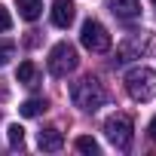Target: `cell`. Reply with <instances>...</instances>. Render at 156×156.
<instances>
[{"label":"cell","instance_id":"6da1fadb","mask_svg":"<svg viewBox=\"0 0 156 156\" xmlns=\"http://www.w3.org/2000/svg\"><path fill=\"white\" fill-rule=\"evenodd\" d=\"M70 101L80 107V110H86V113H95L98 107H104L107 92H104V86L95 80V76H83L80 83L70 86Z\"/></svg>","mask_w":156,"mask_h":156},{"label":"cell","instance_id":"7a4b0ae2","mask_svg":"<svg viewBox=\"0 0 156 156\" xmlns=\"http://www.w3.org/2000/svg\"><path fill=\"white\" fill-rule=\"evenodd\" d=\"M126 92H129L135 101L147 104V101L156 95V70H153V67H144V64L132 67V70L126 73Z\"/></svg>","mask_w":156,"mask_h":156},{"label":"cell","instance_id":"3957f363","mask_svg":"<svg viewBox=\"0 0 156 156\" xmlns=\"http://www.w3.org/2000/svg\"><path fill=\"white\" fill-rule=\"evenodd\" d=\"M46 64H49V73H52V76H67L70 70H76L80 58H76V49H73L67 40H61V43H55V46L49 49Z\"/></svg>","mask_w":156,"mask_h":156},{"label":"cell","instance_id":"277c9868","mask_svg":"<svg viewBox=\"0 0 156 156\" xmlns=\"http://www.w3.org/2000/svg\"><path fill=\"white\" fill-rule=\"evenodd\" d=\"M132 132H135V126H132V116L129 113H113L104 122V135H107V141L116 150H129L132 147Z\"/></svg>","mask_w":156,"mask_h":156},{"label":"cell","instance_id":"5b68a950","mask_svg":"<svg viewBox=\"0 0 156 156\" xmlns=\"http://www.w3.org/2000/svg\"><path fill=\"white\" fill-rule=\"evenodd\" d=\"M80 43L89 49V52H107L110 49V34L101 22L95 19H86L83 28H80Z\"/></svg>","mask_w":156,"mask_h":156},{"label":"cell","instance_id":"8992f818","mask_svg":"<svg viewBox=\"0 0 156 156\" xmlns=\"http://www.w3.org/2000/svg\"><path fill=\"white\" fill-rule=\"evenodd\" d=\"M144 49H147V34H132V37H126L119 46H116V64H126V61H132V58H141L144 55Z\"/></svg>","mask_w":156,"mask_h":156},{"label":"cell","instance_id":"52a82bcc","mask_svg":"<svg viewBox=\"0 0 156 156\" xmlns=\"http://www.w3.org/2000/svg\"><path fill=\"white\" fill-rule=\"evenodd\" d=\"M73 19H76L73 0H55V3H52V25L55 28H70Z\"/></svg>","mask_w":156,"mask_h":156},{"label":"cell","instance_id":"ba28073f","mask_svg":"<svg viewBox=\"0 0 156 156\" xmlns=\"http://www.w3.org/2000/svg\"><path fill=\"white\" fill-rule=\"evenodd\" d=\"M107 9L116 19H122V22H132V19L141 16V3L138 0H107Z\"/></svg>","mask_w":156,"mask_h":156},{"label":"cell","instance_id":"9c48e42d","mask_svg":"<svg viewBox=\"0 0 156 156\" xmlns=\"http://www.w3.org/2000/svg\"><path fill=\"white\" fill-rule=\"evenodd\" d=\"M37 144H40V150L55 153V150H61V147H64V135H61L58 129H43V132H40V138H37Z\"/></svg>","mask_w":156,"mask_h":156},{"label":"cell","instance_id":"30bf717a","mask_svg":"<svg viewBox=\"0 0 156 156\" xmlns=\"http://www.w3.org/2000/svg\"><path fill=\"white\" fill-rule=\"evenodd\" d=\"M16 6H19V16L25 22H37L40 12H43V3L40 0H16Z\"/></svg>","mask_w":156,"mask_h":156},{"label":"cell","instance_id":"8fae6325","mask_svg":"<svg viewBox=\"0 0 156 156\" xmlns=\"http://www.w3.org/2000/svg\"><path fill=\"white\" fill-rule=\"evenodd\" d=\"M73 147L80 150V153H86V156H98V153H101V144H98L95 138H89V135H80V138L73 141Z\"/></svg>","mask_w":156,"mask_h":156},{"label":"cell","instance_id":"7c38bea8","mask_svg":"<svg viewBox=\"0 0 156 156\" xmlns=\"http://www.w3.org/2000/svg\"><path fill=\"white\" fill-rule=\"evenodd\" d=\"M43 110H46V101H43V98H28V101H22V107H19V113L28 116V119H31V116H40Z\"/></svg>","mask_w":156,"mask_h":156},{"label":"cell","instance_id":"4fadbf2b","mask_svg":"<svg viewBox=\"0 0 156 156\" xmlns=\"http://www.w3.org/2000/svg\"><path fill=\"white\" fill-rule=\"evenodd\" d=\"M16 80H19V83H25V86H31V83L37 80V67H34V61H22V64H19Z\"/></svg>","mask_w":156,"mask_h":156},{"label":"cell","instance_id":"5bb4252c","mask_svg":"<svg viewBox=\"0 0 156 156\" xmlns=\"http://www.w3.org/2000/svg\"><path fill=\"white\" fill-rule=\"evenodd\" d=\"M6 135H9V144H12V147H22V144H25V129H22L19 122H12V126L6 129Z\"/></svg>","mask_w":156,"mask_h":156},{"label":"cell","instance_id":"9a60e30c","mask_svg":"<svg viewBox=\"0 0 156 156\" xmlns=\"http://www.w3.org/2000/svg\"><path fill=\"white\" fill-rule=\"evenodd\" d=\"M16 55V43H6V40H0V67L9 64V58Z\"/></svg>","mask_w":156,"mask_h":156},{"label":"cell","instance_id":"2e32d148","mask_svg":"<svg viewBox=\"0 0 156 156\" xmlns=\"http://www.w3.org/2000/svg\"><path fill=\"white\" fill-rule=\"evenodd\" d=\"M9 28H12V16H9V9H6L3 3H0V34L9 31Z\"/></svg>","mask_w":156,"mask_h":156},{"label":"cell","instance_id":"e0dca14e","mask_svg":"<svg viewBox=\"0 0 156 156\" xmlns=\"http://www.w3.org/2000/svg\"><path fill=\"white\" fill-rule=\"evenodd\" d=\"M147 132H150V141H156V116L150 119V126H147Z\"/></svg>","mask_w":156,"mask_h":156},{"label":"cell","instance_id":"ac0fdd59","mask_svg":"<svg viewBox=\"0 0 156 156\" xmlns=\"http://www.w3.org/2000/svg\"><path fill=\"white\" fill-rule=\"evenodd\" d=\"M153 3H156V0H153Z\"/></svg>","mask_w":156,"mask_h":156}]
</instances>
